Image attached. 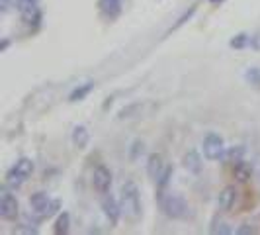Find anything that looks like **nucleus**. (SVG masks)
<instances>
[{
    "mask_svg": "<svg viewBox=\"0 0 260 235\" xmlns=\"http://www.w3.org/2000/svg\"><path fill=\"white\" fill-rule=\"evenodd\" d=\"M121 212L125 214V218L129 220H139L141 218V194H139V186L133 181H125L121 184Z\"/></svg>",
    "mask_w": 260,
    "mask_h": 235,
    "instance_id": "nucleus-1",
    "label": "nucleus"
},
{
    "mask_svg": "<svg viewBox=\"0 0 260 235\" xmlns=\"http://www.w3.org/2000/svg\"><path fill=\"white\" fill-rule=\"evenodd\" d=\"M158 206L170 220H184L190 214L188 202L178 194H158Z\"/></svg>",
    "mask_w": 260,
    "mask_h": 235,
    "instance_id": "nucleus-2",
    "label": "nucleus"
},
{
    "mask_svg": "<svg viewBox=\"0 0 260 235\" xmlns=\"http://www.w3.org/2000/svg\"><path fill=\"white\" fill-rule=\"evenodd\" d=\"M34 169H36V167H34V161L27 159V157H22L12 169L8 170V174H6V186L12 188V190L20 188V186L31 177Z\"/></svg>",
    "mask_w": 260,
    "mask_h": 235,
    "instance_id": "nucleus-3",
    "label": "nucleus"
},
{
    "mask_svg": "<svg viewBox=\"0 0 260 235\" xmlns=\"http://www.w3.org/2000/svg\"><path fill=\"white\" fill-rule=\"evenodd\" d=\"M29 206H31V212L39 216V218H49L53 214H57V210L61 208V202L51 198L45 192H34L31 198H29Z\"/></svg>",
    "mask_w": 260,
    "mask_h": 235,
    "instance_id": "nucleus-4",
    "label": "nucleus"
},
{
    "mask_svg": "<svg viewBox=\"0 0 260 235\" xmlns=\"http://www.w3.org/2000/svg\"><path fill=\"white\" fill-rule=\"evenodd\" d=\"M16 8L26 26H38L41 22V8L39 0H16Z\"/></svg>",
    "mask_w": 260,
    "mask_h": 235,
    "instance_id": "nucleus-5",
    "label": "nucleus"
},
{
    "mask_svg": "<svg viewBox=\"0 0 260 235\" xmlns=\"http://www.w3.org/2000/svg\"><path fill=\"white\" fill-rule=\"evenodd\" d=\"M225 143H223V137L219 133H208L206 135V139H204V157L208 159V161H217V159H221L223 153H225Z\"/></svg>",
    "mask_w": 260,
    "mask_h": 235,
    "instance_id": "nucleus-6",
    "label": "nucleus"
},
{
    "mask_svg": "<svg viewBox=\"0 0 260 235\" xmlns=\"http://www.w3.org/2000/svg\"><path fill=\"white\" fill-rule=\"evenodd\" d=\"M92 186L96 188V192L108 194L112 188V172L106 165H98L92 172Z\"/></svg>",
    "mask_w": 260,
    "mask_h": 235,
    "instance_id": "nucleus-7",
    "label": "nucleus"
},
{
    "mask_svg": "<svg viewBox=\"0 0 260 235\" xmlns=\"http://www.w3.org/2000/svg\"><path fill=\"white\" fill-rule=\"evenodd\" d=\"M16 216H18V200L8 188H4L0 194V218L16 220Z\"/></svg>",
    "mask_w": 260,
    "mask_h": 235,
    "instance_id": "nucleus-8",
    "label": "nucleus"
},
{
    "mask_svg": "<svg viewBox=\"0 0 260 235\" xmlns=\"http://www.w3.org/2000/svg\"><path fill=\"white\" fill-rule=\"evenodd\" d=\"M102 210H104V216L108 218V222L112 223V225H116L119 216H121V204L112 194H104V198H102Z\"/></svg>",
    "mask_w": 260,
    "mask_h": 235,
    "instance_id": "nucleus-9",
    "label": "nucleus"
},
{
    "mask_svg": "<svg viewBox=\"0 0 260 235\" xmlns=\"http://www.w3.org/2000/svg\"><path fill=\"white\" fill-rule=\"evenodd\" d=\"M235 200H237V188L235 186H225L217 196V208L221 212H229L235 206Z\"/></svg>",
    "mask_w": 260,
    "mask_h": 235,
    "instance_id": "nucleus-10",
    "label": "nucleus"
},
{
    "mask_svg": "<svg viewBox=\"0 0 260 235\" xmlns=\"http://www.w3.org/2000/svg\"><path fill=\"white\" fill-rule=\"evenodd\" d=\"M98 6L102 16L108 20H116L121 14V0H98Z\"/></svg>",
    "mask_w": 260,
    "mask_h": 235,
    "instance_id": "nucleus-11",
    "label": "nucleus"
},
{
    "mask_svg": "<svg viewBox=\"0 0 260 235\" xmlns=\"http://www.w3.org/2000/svg\"><path fill=\"white\" fill-rule=\"evenodd\" d=\"M73 143H75V147L80 149V151L88 147V143H90V133H88V130H86L84 126H77V128L73 130Z\"/></svg>",
    "mask_w": 260,
    "mask_h": 235,
    "instance_id": "nucleus-12",
    "label": "nucleus"
},
{
    "mask_svg": "<svg viewBox=\"0 0 260 235\" xmlns=\"http://www.w3.org/2000/svg\"><path fill=\"white\" fill-rule=\"evenodd\" d=\"M165 165H167V161H165V157L160 155V153L149 155V161H147V172H149V177H151V179H156V174L162 170Z\"/></svg>",
    "mask_w": 260,
    "mask_h": 235,
    "instance_id": "nucleus-13",
    "label": "nucleus"
},
{
    "mask_svg": "<svg viewBox=\"0 0 260 235\" xmlns=\"http://www.w3.org/2000/svg\"><path fill=\"white\" fill-rule=\"evenodd\" d=\"M184 169L190 170V172H194V174H198L200 170H202V159H200V155H198V151H188L186 155H184Z\"/></svg>",
    "mask_w": 260,
    "mask_h": 235,
    "instance_id": "nucleus-14",
    "label": "nucleus"
},
{
    "mask_svg": "<svg viewBox=\"0 0 260 235\" xmlns=\"http://www.w3.org/2000/svg\"><path fill=\"white\" fill-rule=\"evenodd\" d=\"M94 91V82L88 80V82H82V84H78L75 91L71 92V96H69V100L71 102H80V100H84L90 92Z\"/></svg>",
    "mask_w": 260,
    "mask_h": 235,
    "instance_id": "nucleus-15",
    "label": "nucleus"
},
{
    "mask_svg": "<svg viewBox=\"0 0 260 235\" xmlns=\"http://www.w3.org/2000/svg\"><path fill=\"white\" fill-rule=\"evenodd\" d=\"M243 155H245V147L243 145H237V147H227L225 149V153H223V161H227V163H239V161H243Z\"/></svg>",
    "mask_w": 260,
    "mask_h": 235,
    "instance_id": "nucleus-16",
    "label": "nucleus"
},
{
    "mask_svg": "<svg viewBox=\"0 0 260 235\" xmlns=\"http://www.w3.org/2000/svg\"><path fill=\"white\" fill-rule=\"evenodd\" d=\"M147 104H143V102H135V104H129V106H125V108H121L119 110V120H125V118H137V116H141L143 114V108Z\"/></svg>",
    "mask_w": 260,
    "mask_h": 235,
    "instance_id": "nucleus-17",
    "label": "nucleus"
},
{
    "mask_svg": "<svg viewBox=\"0 0 260 235\" xmlns=\"http://www.w3.org/2000/svg\"><path fill=\"white\" fill-rule=\"evenodd\" d=\"M250 172H252V169H250V165H247L245 161L235 163L233 174H235V179H239L241 183H247L248 179H250Z\"/></svg>",
    "mask_w": 260,
    "mask_h": 235,
    "instance_id": "nucleus-18",
    "label": "nucleus"
},
{
    "mask_svg": "<svg viewBox=\"0 0 260 235\" xmlns=\"http://www.w3.org/2000/svg\"><path fill=\"white\" fill-rule=\"evenodd\" d=\"M229 45L235 47V49H247V47H252V45H254V39L250 38L248 34H239V36H235V38L229 41Z\"/></svg>",
    "mask_w": 260,
    "mask_h": 235,
    "instance_id": "nucleus-19",
    "label": "nucleus"
},
{
    "mask_svg": "<svg viewBox=\"0 0 260 235\" xmlns=\"http://www.w3.org/2000/svg\"><path fill=\"white\" fill-rule=\"evenodd\" d=\"M69 229H71V216L63 212L59 218H57V222H55V233L57 235H65L69 233Z\"/></svg>",
    "mask_w": 260,
    "mask_h": 235,
    "instance_id": "nucleus-20",
    "label": "nucleus"
},
{
    "mask_svg": "<svg viewBox=\"0 0 260 235\" xmlns=\"http://www.w3.org/2000/svg\"><path fill=\"white\" fill-rule=\"evenodd\" d=\"M172 172H174V169H172V165L170 163H167L165 167H162V170L156 174V179H155V183H156V186H167L169 184V181H170V177H172Z\"/></svg>",
    "mask_w": 260,
    "mask_h": 235,
    "instance_id": "nucleus-21",
    "label": "nucleus"
},
{
    "mask_svg": "<svg viewBox=\"0 0 260 235\" xmlns=\"http://www.w3.org/2000/svg\"><path fill=\"white\" fill-rule=\"evenodd\" d=\"M209 231H211L213 235H229V233H233V231H231V227L227 225V222H223V220H219V218H215V220L211 222Z\"/></svg>",
    "mask_w": 260,
    "mask_h": 235,
    "instance_id": "nucleus-22",
    "label": "nucleus"
},
{
    "mask_svg": "<svg viewBox=\"0 0 260 235\" xmlns=\"http://www.w3.org/2000/svg\"><path fill=\"white\" fill-rule=\"evenodd\" d=\"M245 80H247L248 84L260 89V67H250V69H247L245 71Z\"/></svg>",
    "mask_w": 260,
    "mask_h": 235,
    "instance_id": "nucleus-23",
    "label": "nucleus"
},
{
    "mask_svg": "<svg viewBox=\"0 0 260 235\" xmlns=\"http://www.w3.org/2000/svg\"><path fill=\"white\" fill-rule=\"evenodd\" d=\"M237 233L239 235H250V233H256V229H254L250 223H243V225L237 229Z\"/></svg>",
    "mask_w": 260,
    "mask_h": 235,
    "instance_id": "nucleus-24",
    "label": "nucleus"
},
{
    "mask_svg": "<svg viewBox=\"0 0 260 235\" xmlns=\"http://www.w3.org/2000/svg\"><path fill=\"white\" fill-rule=\"evenodd\" d=\"M137 153H143V143H141V141H135V143H133V151H131V157L135 159V157H137Z\"/></svg>",
    "mask_w": 260,
    "mask_h": 235,
    "instance_id": "nucleus-25",
    "label": "nucleus"
},
{
    "mask_svg": "<svg viewBox=\"0 0 260 235\" xmlns=\"http://www.w3.org/2000/svg\"><path fill=\"white\" fill-rule=\"evenodd\" d=\"M252 169H254V172L260 177V153L256 157H254V163H252Z\"/></svg>",
    "mask_w": 260,
    "mask_h": 235,
    "instance_id": "nucleus-26",
    "label": "nucleus"
},
{
    "mask_svg": "<svg viewBox=\"0 0 260 235\" xmlns=\"http://www.w3.org/2000/svg\"><path fill=\"white\" fill-rule=\"evenodd\" d=\"M0 4H2V12L10 10V0H0Z\"/></svg>",
    "mask_w": 260,
    "mask_h": 235,
    "instance_id": "nucleus-27",
    "label": "nucleus"
},
{
    "mask_svg": "<svg viewBox=\"0 0 260 235\" xmlns=\"http://www.w3.org/2000/svg\"><path fill=\"white\" fill-rule=\"evenodd\" d=\"M209 2H223V0H209Z\"/></svg>",
    "mask_w": 260,
    "mask_h": 235,
    "instance_id": "nucleus-28",
    "label": "nucleus"
}]
</instances>
